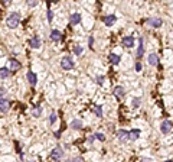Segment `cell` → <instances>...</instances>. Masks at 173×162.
<instances>
[{
  "label": "cell",
  "instance_id": "22",
  "mask_svg": "<svg viewBox=\"0 0 173 162\" xmlns=\"http://www.w3.org/2000/svg\"><path fill=\"white\" fill-rule=\"evenodd\" d=\"M40 113H42V107H40V106H36V107L32 110V114H33L35 117H39Z\"/></svg>",
  "mask_w": 173,
  "mask_h": 162
},
{
  "label": "cell",
  "instance_id": "5",
  "mask_svg": "<svg viewBox=\"0 0 173 162\" xmlns=\"http://www.w3.org/2000/svg\"><path fill=\"white\" fill-rule=\"evenodd\" d=\"M9 108H10V103H9V100H6V98L0 97V111L6 113Z\"/></svg>",
  "mask_w": 173,
  "mask_h": 162
},
{
  "label": "cell",
  "instance_id": "9",
  "mask_svg": "<svg viewBox=\"0 0 173 162\" xmlns=\"http://www.w3.org/2000/svg\"><path fill=\"white\" fill-rule=\"evenodd\" d=\"M147 23L153 27H159V26H162V19L160 17H151V19L147 20Z\"/></svg>",
  "mask_w": 173,
  "mask_h": 162
},
{
  "label": "cell",
  "instance_id": "15",
  "mask_svg": "<svg viewBox=\"0 0 173 162\" xmlns=\"http://www.w3.org/2000/svg\"><path fill=\"white\" fill-rule=\"evenodd\" d=\"M120 59L121 58L118 56V55H116V54H110L108 55V61H110L113 65H117V64L120 62Z\"/></svg>",
  "mask_w": 173,
  "mask_h": 162
},
{
  "label": "cell",
  "instance_id": "32",
  "mask_svg": "<svg viewBox=\"0 0 173 162\" xmlns=\"http://www.w3.org/2000/svg\"><path fill=\"white\" fill-rule=\"evenodd\" d=\"M29 4H30V6H36V4H38V1H30Z\"/></svg>",
  "mask_w": 173,
  "mask_h": 162
},
{
  "label": "cell",
  "instance_id": "17",
  "mask_svg": "<svg viewBox=\"0 0 173 162\" xmlns=\"http://www.w3.org/2000/svg\"><path fill=\"white\" fill-rule=\"evenodd\" d=\"M144 52V46H143V38L139 39V49H137V58H141Z\"/></svg>",
  "mask_w": 173,
  "mask_h": 162
},
{
  "label": "cell",
  "instance_id": "12",
  "mask_svg": "<svg viewBox=\"0 0 173 162\" xmlns=\"http://www.w3.org/2000/svg\"><path fill=\"white\" fill-rule=\"evenodd\" d=\"M26 77H27V81H29L32 85H35V84L38 82V77H36V74H35V72H32V71H29V72H27Z\"/></svg>",
  "mask_w": 173,
  "mask_h": 162
},
{
  "label": "cell",
  "instance_id": "31",
  "mask_svg": "<svg viewBox=\"0 0 173 162\" xmlns=\"http://www.w3.org/2000/svg\"><path fill=\"white\" fill-rule=\"evenodd\" d=\"M69 162H82V159L81 158H75V159H71Z\"/></svg>",
  "mask_w": 173,
  "mask_h": 162
},
{
  "label": "cell",
  "instance_id": "18",
  "mask_svg": "<svg viewBox=\"0 0 173 162\" xmlns=\"http://www.w3.org/2000/svg\"><path fill=\"white\" fill-rule=\"evenodd\" d=\"M139 136H140V130H137V129H134L131 132H128V139L130 140H137L139 139Z\"/></svg>",
  "mask_w": 173,
  "mask_h": 162
},
{
  "label": "cell",
  "instance_id": "21",
  "mask_svg": "<svg viewBox=\"0 0 173 162\" xmlns=\"http://www.w3.org/2000/svg\"><path fill=\"white\" fill-rule=\"evenodd\" d=\"M71 127H72V129H82V122L78 120V119L72 120L71 122Z\"/></svg>",
  "mask_w": 173,
  "mask_h": 162
},
{
  "label": "cell",
  "instance_id": "11",
  "mask_svg": "<svg viewBox=\"0 0 173 162\" xmlns=\"http://www.w3.org/2000/svg\"><path fill=\"white\" fill-rule=\"evenodd\" d=\"M124 94H126V91H124V88H123L121 85H117V87L114 88V95H116L118 100H121V98L124 97Z\"/></svg>",
  "mask_w": 173,
  "mask_h": 162
},
{
  "label": "cell",
  "instance_id": "16",
  "mask_svg": "<svg viewBox=\"0 0 173 162\" xmlns=\"http://www.w3.org/2000/svg\"><path fill=\"white\" fill-rule=\"evenodd\" d=\"M149 64L150 65H157L159 64V56L156 54H150L149 55Z\"/></svg>",
  "mask_w": 173,
  "mask_h": 162
},
{
  "label": "cell",
  "instance_id": "28",
  "mask_svg": "<svg viewBox=\"0 0 173 162\" xmlns=\"http://www.w3.org/2000/svg\"><path fill=\"white\" fill-rule=\"evenodd\" d=\"M52 17H53V14L51 12V9H48V22H52Z\"/></svg>",
  "mask_w": 173,
  "mask_h": 162
},
{
  "label": "cell",
  "instance_id": "30",
  "mask_svg": "<svg viewBox=\"0 0 173 162\" xmlns=\"http://www.w3.org/2000/svg\"><path fill=\"white\" fill-rule=\"evenodd\" d=\"M136 69H137V71H140V69H141V64H140V62H137V64H136Z\"/></svg>",
  "mask_w": 173,
  "mask_h": 162
},
{
  "label": "cell",
  "instance_id": "26",
  "mask_svg": "<svg viewBox=\"0 0 173 162\" xmlns=\"http://www.w3.org/2000/svg\"><path fill=\"white\" fill-rule=\"evenodd\" d=\"M55 122H56V114H55V113H52V114H51V116H49V123H55Z\"/></svg>",
  "mask_w": 173,
  "mask_h": 162
},
{
  "label": "cell",
  "instance_id": "27",
  "mask_svg": "<svg viewBox=\"0 0 173 162\" xmlns=\"http://www.w3.org/2000/svg\"><path fill=\"white\" fill-rule=\"evenodd\" d=\"M74 52H75L77 55H81V54H82V48H81V46H77V48H74Z\"/></svg>",
  "mask_w": 173,
  "mask_h": 162
},
{
  "label": "cell",
  "instance_id": "2",
  "mask_svg": "<svg viewBox=\"0 0 173 162\" xmlns=\"http://www.w3.org/2000/svg\"><path fill=\"white\" fill-rule=\"evenodd\" d=\"M172 122L170 120H163L162 122V124H160V130H162V133L163 135H167L170 130H172Z\"/></svg>",
  "mask_w": 173,
  "mask_h": 162
},
{
  "label": "cell",
  "instance_id": "7",
  "mask_svg": "<svg viewBox=\"0 0 173 162\" xmlns=\"http://www.w3.org/2000/svg\"><path fill=\"white\" fill-rule=\"evenodd\" d=\"M103 20H104V23H106L107 26H113V25L117 22V17H116L114 14H110V16H104Z\"/></svg>",
  "mask_w": 173,
  "mask_h": 162
},
{
  "label": "cell",
  "instance_id": "13",
  "mask_svg": "<svg viewBox=\"0 0 173 162\" xmlns=\"http://www.w3.org/2000/svg\"><path fill=\"white\" fill-rule=\"evenodd\" d=\"M69 22H71V25H78L81 22V14L80 13H72L71 14V17H69Z\"/></svg>",
  "mask_w": 173,
  "mask_h": 162
},
{
  "label": "cell",
  "instance_id": "10",
  "mask_svg": "<svg viewBox=\"0 0 173 162\" xmlns=\"http://www.w3.org/2000/svg\"><path fill=\"white\" fill-rule=\"evenodd\" d=\"M9 64H10V68H9V69H10V72H14V71H17V69L20 68V62H19V61H16V59H13V58H12V59H9Z\"/></svg>",
  "mask_w": 173,
  "mask_h": 162
},
{
  "label": "cell",
  "instance_id": "33",
  "mask_svg": "<svg viewBox=\"0 0 173 162\" xmlns=\"http://www.w3.org/2000/svg\"><path fill=\"white\" fill-rule=\"evenodd\" d=\"M94 139H95V136H90V142H94Z\"/></svg>",
  "mask_w": 173,
  "mask_h": 162
},
{
  "label": "cell",
  "instance_id": "29",
  "mask_svg": "<svg viewBox=\"0 0 173 162\" xmlns=\"http://www.w3.org/2000/svg\"><path fill=\"white\" fill-rule=\"evenodd\" d=\"M97 81H98V84H100V85H101V84H103V82H104V75H100V77H98V78H97Z\"/></svg>",
  "mask_w": 173,
  "mask_h": 162
},
{
  "label": "cell",
  "instance_id": "20",
  "mask_svg": "<svg viewBox=\"0 0 173 162\" xmlns=\"http://www.w3.org/2000/svg\"><path fill=\"white\" fill-rule=\"evenodd\" d=\"M61 38H62V33H61L59 30L53 29L52 32H51V39H52V41H59Z\"/></svg>",
  "mask_w": 173,
  "mask_h": 162
},
{
  "label": "cell",
  "instance_id": "25",
  "mask_svg": "<svg viewBox=\"0 0 173 162\" xmlns=\"http://www.w3.org/2000/svg\"><path fill=\"white\" fill-rule=\"evenodd\" d=\"M95 139H98V140H104V139H106V136L103 135V133H95Z\"/></svg>",
  "mask_w": 173,
  "mask_h": 162
},
{
  "label": "cell",
  "instance_id": "34",
  "mask_svg": "<svg viewBox=\"0 0 173 162\" xmlns=\"http://www.w3.org/2000/svg\"><path fill=\"white\" fill-rule=\"evenodd\" d=\"M166 162H173V161H166Z\"/></svg>",
  "mask_w": 173,
  "mask_h": 162
},
{
  "label": "cell",
  "instance_id": "6",
  "mask_svg": "<svg viewBox=\"0 0 173 162\" xmlns=\"http://www.w3.org/2000/svg\"><path fill=\"white\" fill-rule=\"evenodd\" d=\"M29 46H30V48H35V49L40 48V38L39 36H33V38H30V39H29Z\"/></svg>",
  "mask_w": 173,
  "mask_h": 162
},
{
  "label": "cell",
  "instance_id": "4",
  "mask_svg": "<svg viewBox=\"0 0 173 162\" xmlns=\"http://www.w3.org/2000/svg\"><path fill=\"white\" fill-rule=\"evenodd\" d=\"M61 67L64 68V69H72L74 68V61L69 56H64L61 59Z\"/></svg>",
  "mask_w": 173,
  "mask_h": 162
},
{
  "label": "cell",
  "instance_id": "19",
  "mask_svg": "<svg viewBox=\"0 0 173 162\" xmlns=\"http://www.w3.org/2000/svg\"><path fill=\"white\" fill-rule=\"evenodd\" d=\"M10 75H12V72L9 68H0V78H7Z\"/></svg>",
  "mask_w": 173,
  "mask_h": 162
},
{
  "label": "cell",
  "instance_id": "1",
  "mask_svg": "<svg viewBox=\"0 0 173 162\" xmlns=\"http://www.w3.org/2000/svg\"><path fill=\"white\" fill-rule=\"evenodd\" d=\"M6 23H7V26L10 27V29H14V27H17V25L20 23V14L13 12V13L9 14V17H7V20H6Z\"/></svg>",
  "mask_w": 173,
  "mask_h": 162
},
{
  "label": "cell",
  "instance_id": "23",
  "mask_svg": "<svg viewBox=\"0 0 173 162\" xmlns=\"http://www.w3.org/2000/svg\"><path fill=\"white\" fill-rule=\"evenodd\" d=\"M94 113H95L98 117H103V107H101V106H95V107H94Z\"/></svg>",
  "mask_w": 173,
  "mask_h": 162
},
{
  "label": "cell",
  "instance_id": "14",
  "mask_svg": "<svg viewBox=\"0 0 173 162\" xmlns=\"http://www.w3.org/2000/svg\"><path fill=\"white\" fill-rule=\"evenodd\" d=\"M117 136H118V139H120L121 142H127V140H130V139H128V132H126V130H118Z\"/></svg>",
  "mask_w": 173,
  "mask_h": 162
},
{
  "label": "cell",
  "instance_id": "3",
  "mask_svg": "<svg viewBox=\"0 0 173 162\" xmlns=\"http://www.w3.org/2000/svg\"><path fill=\"white\" fill-rule=\"evenodd\" d=\"M62 155H64V150H62V148H61V146H56V148L51 152V158H52L53 161H61Z\"/></svg>",
  "mask_w": 173,
  "mask_h": 162
},
{
  "label": "cell",
  "instance_id": "24",
  "mask_svg": "<svg viewBox=\"0 0 173 162\" xmlns=\"http://www.w3.org/2000/svg\"><path fill=\"white\" fill-rule=\"evenodd\" d=\"M131 106H133V107H139V106H140V98L134 97L133 100H131Z\"/></svg>",
  "mask_w": 173,
  "mask_h": 162
},
{
  "label": "cell",
  "instance_id": "8",
  "mask_svg": "<svg viewBox=\"0 0 173 162\" xmlns=\"http://www.w3.org/2000/svg\"><path fill=\"white\" fill-rule=\"evenodd\" d=\"M123 45H124L126 48H133L134 38L133 36H124V38H123Z\"/></svg>",
  "mask_w": 173,
  "mask_h": 162
}]
</instances>
